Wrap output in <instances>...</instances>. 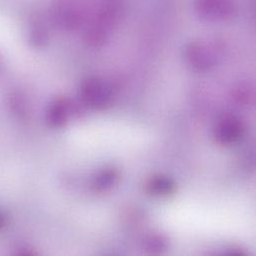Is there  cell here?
I'll return each instance as SVG.
<instances>
[{
    "label": "cell",
    "instance_id": "cell-3",
    "mask_svg": "<svg viewBox=\"0 0 256 256\" xmlns=\"http://www.w3.org/2000/svg\"><path fill=\"white\" fill-rule=\"evenodd\" d=\"M246 130L242 120L234 115L222 117L214 127V138L220 144H230L238 142Z\"/></svg>",
    "mask_w": 256,
    "mask_h": 256
},
{
    "label": "cell",
    "instance_id": "cell-1",
    "mask_svg": "<svg viewBox=\"0 0 256 256\" xmlns=\"http://www.w3.org/2000/svg\"><path fill=\"white\" fill-rule=\"evenodd\" d=\"M184 58L192 69L204 72L212 69L218 63L220 52L214 43L196 41L186 47Z\"/></svg>",
    "mask_w": 256,
    "mask_h": 256
},
{
    "label": "cell",
    "instance_id": "cell-9",
    "mask_svg": "<svg viewBox=\"0 0 256 256\" xmlns=\"http://www.w3.org/2000/svg\"><path fill=\"white\" fill-rule=\"evenodd\" d=\"M118 180V174L114 170H108L103 172L97 178L96 186L100 190H107L113 186Z\"/></svg>",
    "mask_w": 256,
    "mask_h": 256
},
{
    "label": "cell",
    "instance_id": "cell-5",
    "mask_svg": "<svg viewBox=\"0 0 256 256\" xmlns=\"http://www.w3.org/2000/svg\"><path fill=\"white\" fill-rule=\"evenodd\" d=\"M57 16L61 19L65 25L74 26L77 25L83 16V8L81 4H78L75 0H68L57 8Z\"/></svg>",
    "mask_w": 256,
    "mask_h": 256
},
{
    "label": "cell",
    "instance_id": "cell-2",
    "mask_svg": "<svg viewBox=\"0 0 256 256\" xmlns=\"http://www.w3.org/2000/svg\"><path fill=\"white\" fill-rule=\"evenodd\" d=\"M194 10L204 20L220 22L230 18L236 9V0H194Z\"/></svg>",
    "mask_w": 256,
    "mask_h": 256
},
{
    "label": "cell",
    "instance_id": "cell-8",
    "mask_svg": "<svg viewBox=\"0 0 256 256\" xmlns=\"http://www.w3.org/2000/svg\"><path fill=\"white\" fill-rule=\"evenodd\" d=\"M168 244L162 236H152L144 242V250L150 254H160L168 250Z\"/></svg>",
    "mask_w": 256,
    "mask_h": 256
},
{
    "label": "cell",
    "instance_id": "cell-6",
    "mask_svg": "<svg viewBox=\"0 0 256 256\" xmlns=\"http://www.w3.org/2000/svg\"><path fill=\"white\" fill-rule=\"evenodd\" d=\"M176 184L174 180L164 176L152 178L146 186L148 192L154 196H168L174 192Z\"/></svg>",
    "mask_w": 256,
    "mask_h": 256
},
{
    "label": "cell",
    "instance_id": "cell-7",
    "mask_svg": "<svg viewBox=\"0 0 256 256\" xmlns=\"http://www.w3.org/2000/svg\"><path fill=\"white\" fill-rule=\"evenodd\" d=\"M69 115V103L65 100H57L50 108L48 113V121L53 126L63 125Z\"/></svg>",
    "mask_w": 256,
    "mask_h": 256
},
{
    "label": "cell",
    "instance_id": "cell-4",
    "mask_svg": "<svg viewBox=\"0 0 256 256\" xmlns=\"http://www.w3.org/2000/svg\"><path fill=\"white\" fill-rule=\"evenodd\" d=\"M111 87L100 79L88 80L82 88V97L85 103L94 108H103L112 100Z\"/></svg>",
    "mask_w": 256,
    "mask_h": 256
}]
</instances>
